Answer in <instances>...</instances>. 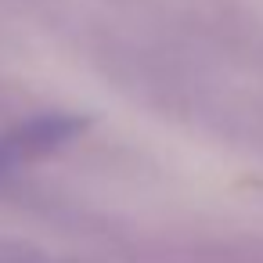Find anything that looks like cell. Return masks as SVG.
Here are the masks:
<instances>
[{"label":"cell","mask_w":263,"mask_h":263,"mask_svg":"<svg viewBox=\"0 0 263 263\" xmlns=\"http://www.w3.org/2000/svg\"><path fill=\"white\" fill-rule=\"evenodd\" d=\"M87 126H90V119L80 112H40V116L4 126L0 130V180H8L11 173L62 152Z\"/></svg>","instance_id":"6da1fadb"}]
</instances>
